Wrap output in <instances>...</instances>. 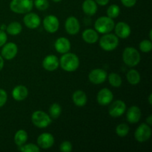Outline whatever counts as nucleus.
I'll use <instances>...</instances> for the list:
<instances>
[{
    "instance_id": "nucleus-1",
    "label": "nucleus",
    "mask_w": 152,
    "mask_h": 152,
    "mask_svg": "<svg viewBox=\"0 0 152 152\" xmlns=\"http://www.w3.org/2000/svg\"><path fill=\"white\" fill-rule=\"evenodd\" d=\"M61 68L68 72L75 71L80 66V59L76 54L73 53H63L59 60Z\"/></svg>"
},
{
    "instance_id": "nucleus-2",
    "label": "nucleus",
    "mask_w": 152,
    "mask_h": 152,
    "mask_svg": "<svg viewBox=\"0 0 152 152\" xmlns=\"http://www.w3.org/2000/svg\"><path fill=\"white\" fill-rule=\"evenodd\" d=\"M140 53L137 49L132 47H127L123 53V62L129 67H134L140 62Z\"/></svg>"
},
{
    "instance_id": "nucleus-3",
    "label": "nucleus",
    "mask_w": 152,
    "mask_h": 152,
    "mask_svg": "<svg viewBox=\"0 0 152 152\" xmlns=\"http://www.w3.org/2000/svg\"><path fill=\"white\" fill-rule=\"evenodd\" d=\"M34 7L33 0H12L10 3V8L16 13H27Z\"/></svg>"
},
{
    "instance_id": "nucleus-4",
    "label": "nucleus",
    "mask_w": 152,
    "mask_h": 152,
    "mask_svg": "<svg viewBox=\"0 0 152 152\" xmlns=\"http://www.w3.org/2000/svg\"><path fill=\"white\" fill-rule=\"evenodd\" d=\"M114 20L108 16H101L96 20L94 28L99 34H108L114 28Z\"/></svg>"
},
{
    "instance_id": "nucleus-5",
    "label": "nucleus",
    "mask_w": 152,
    "mask_h": 152,
    "mask_svg": "<svg viewBox=\"0 0 152 152\" xmlns=\"http://www.w3.org/2000/svg\"><path fill=\"white\" fill-rule=\"evenodd\" d=\"M119 45V39L115 34H106L99 39V45L106 51H111L117 48Z\"/></svg>"
},
{
    "instance_id": "nucleus-6",
    "label": "nucleus",
    "mask_w": 152,
    "mask_h": 152,
    "mask_svg": "<svg viewBox=\"0 0 152 152\" xmlns=\"http://www.w3.org/2000/svg\"><path fill=\"white\" fill-rule=\"evenodd\" d=\"M33 124L39 129H44L48 127L51 123V117L42 111H36L33 113L31 117Z\"/></svg>"
},
{
    "instance_id": "nucleus-7",
    "label": "nucleus",
    "mask_w": 152,
    "mask_h": 152,
    "mask_svg": "<svg viewBox=\"0 0 152 152\" xmlns=\"http://www.w3.org/2000/svg\"><path fill=\"white\" fill-rule=\"evenodd\" d=\"M151 136V129L147 123H142L138 126L134 133L135 139L139 142H146Z\"/></svg>"
},
{
    "instance_id": "nucleus-8",
    "label": "nucleus",
    "mask_w": 152,
    "mask_h": 152,
    "mask_svg": "<svg viewBox=\"0 0 152 152\" xmlns=\"http://www.w3.org/2000/svg\"><path fill=\"white\" fill-rule=\"evenodd\" d=\"M43 26L47 32L53 34L59 29V19L54 15H48L43 20Z\"/></svg>"
},
{
    "instance_id": "nucleus-9",
    "label": "nucleus",
    "mask_w": 152,
    "mask_h": 152,
    "mask_svg": "<svg viewBox=\"0 0 152 152\" xmlns=\"http://www.w3.org/2000/svg\"><path fill=\"white\" fill-rule=\"evenodd\" d=\"M107 77H108V74L106 71L101 68H96V69L92 70L88 74V79L91 83L96 85L103 83L107 79Z\"/></svg>"
},
{
    "instance_id": "nucleus-10",
    "label": "nucleus",
    "mask_w": 152,
    "mask_h": 152,
    "mask_svg": "<svg viewBox=\"0 0 152 152\" xmlns=\"http://www.w3.org/2000/svg\"><path fill=\"white\" fill-rule=\"evenodd\" d=\"M126 110V105L123 100H116L110 105L108 113L112 117H120L123 115Z\"/></svg>"
},
{
    "instance_id": "nucleus-11",
    "label": "nucleus",
    "mask_w": 152,
    "mask_h": 152,
    "mask_svg": "<svg viewBox=\"0 0 152 152\" xmlns=\"http://www.w3.org/2000/svg\"><path fill=\"white\" fill-rule=\"evenodd\" d=\"M18 52V48L15 43L9 42L4 44L1 49V56L4 59L10 60L16 56Z\"/></svg>"
},
{
    "instance_id": "nucleus-12",
    "label": "nucleus",
    "mask_w": 152,
    "mask_h": 152,
    "mask_svg": "<svg viewBox=\"0 0 152 152\" xmlns=\"http://www.w3.org/2000/svg\"><path fill=\"white\" fill-rule=\"evenodd\" d=\"M54 143V137L50 133H43L37 138V144L39 148L48 149L53 146Z\"/></svg>"
},
{
    "instance_id": "nucleus-13",
    "label": "nucleus",
    "mask_w": 152,
    "mask_h": 152,
    "mask_svg": "<svg viewBox=\"0 0 152 152\" xmlns=\"http://www.w3.org/2000/svg\"><path fill=\"white\" fill-rule=\"evenodd\" d=\"M65 30L71 35H76L80 32V24L78 19L74 16H70L65 21Z\"/></svg>"
},
{
    "instance_id": "nucleus-14",
    "label": "nucleus",
    "mask_w": 152,
    "mask_h": 152,
    "mask_svg": "<svg viewBox=\"0 0 152 152\" xmlns=\"http://www.w3.org/2000/svg\"><path fill=\"white\" fill-rule=\"evenodd\" d=\"M23 21L25 26L30 29H36L39 26L41 23V19L37 13H29V12L24 16Z\"/></svg>"
},
{
    "instance_id": "nucleus-15",
    "label": "nucleus",
    "mask_w": 152,
    "mask_h": 152,
    "mask_svg": "<svg viewBox=\"0 0 152 152\" xmlns=\"http://www.w3.org/2000/svg\"><path fill=\"white\" fill-rule=\"evenodd\" d=\"M113 99H114V95L111 90L108 88L101 89L96 96V100L98 103L101 105H109Z\"/></svg>"
},
{
    "instance_id": "nucleus-16",
    "label": "nucleus",
    "mask_w": 152,
    "mask_h": 152,
    "mask_svg": "<svg viewBox=\"0 0 152 152\" xmlns=\"http://www.w3.org/2000/svg\"><path fill=\"white\" fill-rule=\"evenodd\" d=\"M114 29H115V35L118 38L126 39L130 36L132 33L130 26L127 23L124 22H120L114 25Z\"/></svg>"
},
{
    "instance_id": "nucleus-17",
    "label": "nucleus",
    "mask_w": 152,
    "mask_h": 152,
    "mask_svg": "<svg viewBox=\"0 0 152 152\" xmlns=\"http://www.w3.org/2000/svg\"><path fill=\"white\" fill-rule=\"evenodd\" d=\"M59 65V61L56 56L53 54L46 56L42 62V66L46 71H53L57 69Z\"/></svg>"
},
{
    "instance_id": "nucleus-18",
    "label": "nucleus",
    "mask_w": 152,
    "mask_h": 152,
    "mask_svg": "<svg viewBox=\"0 0 152 152\" xmlns=\"http://www.w3.org/2000/svg\"><path fill=\"white\" fill-rule=\"evenodd\" d=\"M54 47L56 51L63 54L71 50V42L65 37H59L55 42Z\"/></svg>"
},
{
    "instance_id": "nucleus-19",
    "label": "nucleus",
    "mask_w": 152,
    "mask_h": 152,
    "mask_svg": "<svg viewBox=\"0 0 152 152\" xmlns=\"http://www.w3.org/2000/svg\"><path fill=\"white\" fill-rule=\"evenodd\" d=\"M141 118V110L140 109L139 107L134 106L130 107L127 111L126 114V119L128 122L132 124L137 123L140 121Z\"/></svg>"
},
{
    "instance_id": "nucleus-20",
    "label": "nucleus",
    "mask_w": 152,
    "mask_h": 152,
    "mask_svg": "<svg viewBox=\"0 0 152 152\" xmlns=\"http://www.w3.org/2000/svg\"><path fill=\"white\" fill-rule=\"evenodd\" d=\"M28 95V88L25 86H22V85L16 86L12 91V96L16 101L24 100L25 99H26Z\"/></svg>"
},
{
    "instance_id": "nucleus-21",
    "label": "nucleus",
    "mask_w": 152,
    "mask_h": 152,
    "mask_svg": "<svg viewBox=\"0 0 152 152\" xmlns=\"http://www.w3.org/2000/svg\"><path fill=\"white\" fill-rule=\"evenodd\" d=\"M74 103L78 107H83L87 103V95L83 91H76L72 96Z\"/></svg>"
},
{
    "instance_id": "nucleus-22",
    "label": "nucleus",
    "mask_w": 152,
    "mask_h": 152,
    "mask_svg": "<svg viewBox=\"0 0 152 152\" xmlns=\"http://www.w3.org/2000/svg\"><path fill=\"white\" fill-rule=\"evenodd\" d=\"M83 39L88 44H94L99 39V34L97 31L93 29H86L83 32Z\"/></svg>"
},
{
    "instance_id": "nucleus-23",
    "label": "nucleus",
    "mask_w": 152,
    "mask_h": 152,
    "mask_svg": "<svg viewBox=\"0 0 152 152\" xmlns=\"http://www.w3.org/2000/svg\"><path fill=\"white\" fill-rule=\"evenodd\" d=\"M83 10L86 15L93 16L97 11V4L94 0H85L83 3Z\"/></svg>"
},
{
    "instance_id": "nucleus-24",
    "label": "nucleus",
    "mask_w": 152,
    "mask_h": 152,
    "mask_svg": "<svg viewBox=\"0 0 152 152\" xmlns=\"http://www.w3.org/2000/svg\"><path fill=\"white\" fill-rule=\"evenodd\" d=\"M22 31V26L19 22H13L6 27V31L8 34L16 36L20 34Z\"/></svg>"
},
{
    "instance_id": "nucleus-25",
    "label": "nucleus",
    "mask_w": 152,
    "mask_h": 152,
    "mask_svg": "<svg viewBox=\"0 0 152 152\" xmlns=\"http://www.w3.org/2000/svg\"><path fill=\"white\" fill-rule=\"evenodd\" d=\"M28 133L25 130H19L14 136V142L18 146H22L28 140Z\"/></svg>"
},
{
    "instance_id": "nucleus-26",
    "label": "nucleus",
    "mask_w": 152,
    "mask_h": 152,
    "mask_svg": "<svg viewBox=\"0 0 152 152\" xmlns=\"http://www.w3.org/2000/svg\"><path fill=\"white\" fill-rule=\"evenodd\" d=\"M128 82L132 85H137L140 82V74L137 70L132 69L126 74Z\"/></svg>"
},
{
    "instance_id": "nucleus-27",
    "label": "nucleus",
    "mask_w": 152,
    "mask_h": 152,
    "mask_svg": "<svg viewBox=\"0 0 152 152\" xmlns=\"http://www.w3.org/2000/svg\"><path fill=\"white\" fill-rule=\"evenodd\" d=\"M108 82L109 84L114 88L120 87L123 83L121 77L116 73H111L108 75Z\"/></svg>"
},
{
    "instance_id": "nucleus-28",
    "label": "nucleus",
    "mask_w": 152,
    "mask_h": 152,
    "mask_svg": "<svg viewBox=\"0 0 152 152\" xmlns=\"http://www.w3.org/2000/svg\"><path fill=\"white\" fill-rule=\"evenodd\" d=\"M62 113V108L58 103H53L49 108V114L51 118L56 119L60 116Z\"/></svg>"
},
{
    "instance_id": "nucleus-29",
    "label": "nucleus",
    "mask_w": 152,
    "mask_h": 152,
    "mask_svg": "<svg viewBox=\"0 0 152 152\" xmlns=\"http://www.w3.org/2000/svg\"><path fill=\"white\" fill-rule=\"evenodd\" d=\"M120 8L117 4H111L107 9V15L111 19L117 18L120 15Z\"/></svg>"
},
{
    "instance_id": "nucleus-30",
    "label": "nucleus",
    "mask_w": 152,
    "mask_h": 152,
    "mask_svg": "<svg viewBox=\"0 0 152 152\" xmlns=\"http://www.w3.org/2000/svg\"><path fill=\"white\" fill-rule=\"evenodd\" d=\"M129 126L126 123H121L116 128V133L119 137H124L129 134Z\"/></svg>"
},
{
    "instance_id": "nucleus-31",
    "label": "nucleus",
    "mask_w": 152,
    "mask_h": 152,
    "mask_svg": "<svg viewBox=\"0 0 152 152\" xmlns=\"http://www.w3.org/2000/svg\"><path fill=\"white\" fill-rule=\"evenodd\" d=\"M19 150L22 152H39L40 151V148L38 145L33 143H29L22 146H19Z\"/></svg>"
},
{
    "instance_id": "nucleus-32",
    "label": "nucleus",
    "mask_w": 152,
    "mask_h": 152,
    "mask_svg": "<svg viewBox=\"0 0 152 152\" xmlns=\"http://www.w3.org/2000/svg\"><path fill=\"white\" fill-rule=\"evenodd\" d=\"M140 49L143 53H148L152 49V43L151 40H142L139 45Z\"/></svg>"
},
{
    "instance_id": "nucleus-33",
    "label": "nucleus",
    "mask_w": 152,
    "mask_h": 152,
    "mask_svg": "<svg viewBox=\"0 0 152 152\" xmlns=\"http://www.w3.org/2000/svg\"><path fill=\"white\" fill-rule=\"evenodd\" d=\"M34 4L38 10H45L49 7L48 0H34Z\"/></svg>"
},
{
    "instance_id": "nucleus-34",
    "label": "nucleus",
    "mask_w": 152,
    "mask_h": 152,
    "mask_svg": "<svg viewBox=\"0 0 152 152\" xmlns=\"http://www.w3.org/2000/svg\"><path fill=\"white\" fill-rule=\"evenodd\" d=\"M59 149L62 152H71L72 151V145L69 141H64L61 143Z\"/></svg>"
},
{
    "instance_id": "nucleus-35",
    "label": "nucleus",
    "mask_w": 152,
    "mask_h": 152,
    "mask_svg": "<svg viewBox=\"0 0 152 152\" xmlns=\"http://www.w3.org/2000/svg\"><path fill=\"white\" fill-rule=\"evenodd\" d=\"M7 99V94L3 89H0V108L5 105Z\"/></svg>"
},
{
    "instance_id": "nucleus-36",
    "label": "nucleus",
    "mask_w": 152,
    "mask_h": 152,
    "mask_svg": "<svg viewBox=\"0 0 152 152\" xmlns=\"http://www.w3.org/2000/svg\"><path fill=\"white\" fill-rule=\"evenodd\" d=\"M7 39V34H5L4 31L0 30V47H2L4 44L6 43Z\"/></svg>"
},
{
    "instance_id": "nucleus-37",
    "label": "nucleus",
    "mask_w": 152,
    "mask_h": 152,
    "mask_svg": "<svg viewBox=\"0 0 152 152\" xmlns=\"http://www.w3.org/2000/svg\"><path fill=\"white\" fill-rule=\"evenodd\" d=\"M122 4L127 7H132L136 4L137 0H120Z\"/></svg>"
},
{
    "instance_id": "nucleus-38",
    "label": "nucleus",
    "mask_w": 152,
    "mask_h": 152,
    "mask_svg": "<svg viewBox=\"0 0 152 152\" xmlns=\"http://www.w3.org/2000/svg\"><path fill=\"white\" fill-rule=\"evenodd\" d=\"M94 1H96V4H99V5L105 6V5H106L108 2H109L110 0H94Z\"/></svg>"
},
{
    "instance_id": "nucleus-39",
    "label": "nucleus",
    "mask_w": 152,
    "mask_h": 152,
    "mask_svg": "<svg viewBox=\"0 0 152 152\" xmlns=\"http://www.w3.org/2000/svg\"><path fill=\"white\" fill-rule=\"evenodd\" d=\"M3 67H4V59H3L2 56L0 55V71H1Z\"/></svg>"
},
{
    "instance_id": "nucleus-40",
    "label": "nucleus",
    "mask_w": 152,
    "mask_h": 152,
    "mask_svg": "<svg viewBox=\"0 0 152 152\" xmlns=\"http://www.w3.org/2000/svg\"><path fill=\"white\" fill-rule=\"evenodd\" d=\"M146 123L147 124L149 125V126H151L152 125V116L149 115V117L146 119Z\"/></svg>"
},
{
    "instance_id": "nucleus-41",
    "label": "nucleus",
    "mask_w": 152,
    "mask_h": 152,
    "mask_svg": "<svg viewBox=\"0 0 152 152\" xmlns=\"http://www.w3.org/2000/svg\"><path fill=\"white\" fill-rule=\"evenodd\" d=\"M151 97H152V94H151L149 95V96H148V102H149V104L150 105H151L152 104V101H151Z\"/></svg>"
},
{
    "instance_id": "nucleus-42",
    "label": "nucleus",
    "mask_w": 152,
    "mask_h": 152,
    "mask_svg": "<svg viewBox=\"0 0 152 152\" xmlns=\"http://www.w3.org/2000/svg\"><path fill=\"white\" fill-rule=\"evenodd\" d=\"M149 38H150V40L152 39V31L151 30L149 32Z\"/></svg>"
},
{
    "instance_id": "nucleus-43",
    "label": "nucleus",
    "mask_w": 152,
    "mask_h": 152,
    "mask_svg": "<svg viewBox=\"0 0 152 152\" xmlns=\"http://www.w3.org/2000/svg\"><path fill=\"white\" fill-rule=\"evenodd\" d=\"M53 1H54V2H59V1H62V0H52Z\"/></svg>"
}]
</instances>
